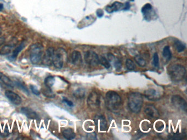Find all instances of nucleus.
<instances>
[{"mask_svg": "<svg viewBox=\"0 0 187 140\" xmlns=\"http://www.w3.org/2000/svg\"><path fill=\"white\" fill-rule=\"evenodd\" d=\"M41 93L46 98H54L55 97V94L52 90L51 88H48V87H46V88H42Z\"/></svg>", "mask_w": 187, "mask_h": 140, "instance_id": "412c9836", "label": "nucleus"}, {"mask_svg": "<svg viewBox=\"0 0 187 140\" xmlns=\"http://www.w3.org/2000/svg\"><path fill=\"white\" fill-rule=\"evenodd\" d=\"M185 136V134L182 133H176L174 134L173 135H172V137H171L170 138L171 139H175V140H180L183 138L184 136Z\"/></svg>", "mask_w": 187, "mask_h": 140, "instance_id": "2f4dec72", "label": "nucleus"}, {"mask_svg": "<svg viewBox=\"0 0 187 140\" xmlns=\"http://www.w3.org/2000/svg\"><path fill=\"white\" fill-rule=\"evenodd\" d=\"M145 114L152 118H157L159 116L157 108L152 105H148L144 108Z\"/></svg>", "mask_w": 187, "mask_h": 140, "instance_id": "ddd939ff", "label": "nucleus"}, {"mask_svg": "<svg viewBox=\"0 0 187 140\" xmlns=\"http://www.w3.org/2000/svg\"><path fill=\"white\" fill-rule=\"evenodd\" d=\"M95 124L99 130L101 131H106L108 129V123L103 116H97L95 119Z\"/></svg>", "mask_w": 187, "mask_h": 140, "instance_id": "f8f14e48", "label": "nucleus"}, {"mask_svg": "<svg viewBox=\"0 0 187 140\" xmlns=\"http://www.w3.org/2000/svg\"><path fill=\"white\" fill-rule=\"evenodd\" d=\"M43 47L41 44L37 43L30 46V59L31 63L38 64L42 60L43 56Z\"/></svg>", "mask_w": 187, "mask_h": 140, "instance_id": "7ed1b4c3", "label": "nucleus"}, {"mask_svg": "<svg viewBox=\"0 0 187 140\" xmlns=\"http://www.w3.org/2000/svg\"><path fill=\"white\" fill-rule=\"evenodd\" d=\"M143 95L138 92H132L128 97V106L132 112L138 113L141 110L143 105Z\"/></svg>", "mask_w": 187, "mask_h": 140, "instance_id": "f03ea898", "label": "nucleus"}, {"mask_svg": "<svg viewBox=\"0 0 187 140\" xmlns=\"http://www.w3.org/2000/svg\"><path fill=\"white\" fill-rule=\"evenodd\" d=\"M70 59L71 63L75 66H79L83 63L82 55L81 53L79 51L75 50L72 52Z\"/></svg>", "mask_w": 187, "mask_h": 140, "instance_id": "4468645a", "label": "nucleus"}, {"mask_svg": "<svg viewBox=\"0 0 187 140\" xmlns=\"http://www.w3.org/2000/svg\"><path fill=\"white\" fill-rule=\"evenodd\" d=\"M73 95L75 98L78 99H82L83 98H85V90L83 88L77 89L74 91Z\"/></svg>", "mask_w": 187, "mask_h": 140, "instance_id": "b1692460", "label": "nucleus"}, {"mask_svg": "<svg viewBox=\"0 0 187 140\" xmlns=\"http://www.w3.org/2000/svg\"><path fill=\"white\" fill-rule=\"evenodd\" d=\"M88 139H95L96 138V134L95 132H93L91 134H89L88 135Z\"/></svg>", "mask_w": 187, "mask_h": 140, "instance_id": "f704fd0d", "label": "nucleus"}, {"mask_svg": "<svg viewBox=\"0 0 187 140\" xmlns=\"http://www.w3.org/2000/svg\"><path fill=\"white\" fill-rule=\"evenodd\" d=\"M55 50L52 47L48 48L46 50L45 54L43 55L42 60L44 65L47 66H50L53 64V59L54 56Z\"/></svg>", "mask_w": 187, "mask_h": 140, "instance_id": "9d476101", "label": "nucleus"}, {"mask_svg": "<svg viewBox=\"0 0 187 140\" xmlns=\"http://www.w3.org/2000/svg\"><path fill=\"white\" fill-rule=\"evenodd\" d=\"M5 96L15 106H19L22 104V99L21 97L14 92L11 90L5 91Z\"/></svg>", "mask_w": 187, "mask_h": 140, "instance_id": "1a4fd4ad", "label": "nucleus"}, {"mask_svg": "<svg viewBox=\"0 0 187 140\" xmlns=\"http://www.w3.org/2000/svg\"><path fill=\"white\" fill-rule=\"evenodd\" d=\"M107 56L108 60V61H114L115 60V56H114L113 54L111 53H109L108 54Z\"/></svg>", "mask_w": 187, "mask_h": 140, "instance_id": "72a5a7b5", "label": "nucleus"}, {"mask_svg": "<svg viewBox=\"0 0 187 140\" xmlns=\"http://www.w3.org/2000/svg\"><path fill=\"white\" fill-rule=\"evenodd\" d=\"M169 76L175 82H179L184 78L186 73L185 68L180 64H175L169 67Z\"/></svg>", "mask_w": 187, "mask_h": 140, "instance_id": "20e7f679", "label": "nucleus"}, {"mask_svg": "<svg viewBox=\"0 0 187 140\" xmlns=\"http://www.w3.org/2000/svg\"><path fill=\"white\" fill-rule=\"evenodd\" d=\"M126 66L127 68L129 71L134 70L136 68V65H135L134 62L129 59H128L126 60Z\"/></svg>", "mask_w": 187, "mask_h": 140, "instance_id": "cd10ccee", "label": "nucleus"}, {"mask_svg": "<svg viewBox=\"0 0 187 140\" xmlns=\"http://www.w3.org/2000/svg\"><path fill=\"white\" fill-rule=\"evenodd\" d=\"M3 8V4H2V3H0V11H1V10H2Z\"/></svg>", "mask_w": 187, "mask_h": 140, "instance_id": "e433bc0d", "label": "nucleus"}, {"mask_svg": "<svg viewBox=\"0 0 187 140\" xmlns=\"http://www.w3.org/2000/svg\"><path fill=\"white\" fill-rule=\"evenodd\" d=\"M105 104L109 111L117 112L122 106V99L116 91H108L105 97Z\"/></svg>", "mask_w": 187, "mask_h": 140, "instance_id": "f257e3e1", "label": "nucleus"}, {"mask_svg": "<svg viewBox=\"0 0 187 140\" xmlns=\"http://www.w3.org/2000/svg\"><path fill=\"white\" fill-rule=\"evenodd\" d=\"M175 48L178 52H183L185 49V45L184 43L181 42L179 40H176L175 41Z\"/></svg>", "mask_w": 187, "mask_h": 140, "instance_id": "393cba45", "label": "nucleus"}, {"mask_svg": "<svg viewBox=\"0 0 187 140\" xmlns=\"http://www.w3.org/2000/svg\"><path fill=\"white\" fill-rule=\"evenodd\" d=\"M5 41V39L3 37H0V47L3 44Z\"/></svg>", "mask_w": 187, "mask_h": 140, "instance_id": "c9c22d12", "label": "nucleus"}, {"mask_svg": "<svg viewBox=\"0 0 187 140\" xmlns=\"http://www.w3.org/2000/svg\"><path fill=\"white\" fill-rule=\"evenodd\" d=\"M13 46L10 45H6L2 48L0 50V54L1 55H7L8 54L11 52Z\"/></svg>", "mask_w": 187, "mask_h": 140, "instance_id": "bb28decb", "label": "nucleus"}, {"mask_svg": "<svg viewBox=\"0 0 187 140\" xmlns=\"http://www.w3.org/2000/svg\"><path fill=\"white\" fill-rule=\"evenodd\" d=\"M30 87L32 93L35 95H37L39 96L41 94V92L40 90H39V89L37 88V87L36 85H33V84H30Z\"/></svg>", "mask_w": 187, "mask_h": 140, "instance_id": "c756f323", "label": "nucleus"}, {"mask_svg": "<svg viewBox=\"0 0 187 140\" xmlns=\"http://www.w3.org/2000/svg\"><path fill=\"white\" fill-rule=\"evenodd\" d=\"M101 104L100 96L97 93L93 91L90 93L87 99V105L92 110L98 109Z\"/></svg>", "mask_w": 187, "mask_h": 140, "instance_id": "423d86ee", "label": "nucleus"}, {"mask_svg": "<svg viewBox=\"0 0 187 140\" xmlns=\"http://www.w3.org/2000/svg\"><path fill=\"white\" fill-rule=\"evenodd\" d=\"M62 134L63 137L65 139L68 140H73L76 136V134L75 133L74 130L71 128H67L65 129L62 132Z\"/></svg>", "mask_w": 187, "mask_h": 140, "instance_id": "f3484780", "label": "nucleus"}, {"mask_svg": "<svg viewBox=\"0 0 187 140\" xmlns=\"http://www.w3.org/2000/svg\"><path fill=\"white\" fill-rule=\"evenodd\" d=\"M144 96L149 100L156 101L160 98V94L157 90L153 88H149L144 92Z\"/></svg>", "mask_w": 187, "mask_h": 140, "instance_id": "9b49d317", "label": "nucleus"}, {"mask_svg": "<svg viewBox=\"0 0 187 140\" xmlns=\"http://www.w3.org/2000/svg\"><path fill=\"white\" fill-rule=\"evenodd\" d=\"M13 83H14V84H15L17 87H18L20 89H21L22 91H24V93H25L26 94L28 95H29V91L28 90L26 86L25 85L23 81H22V80L16 79Z\"/></svg>", "mask_w": 187, "mask_h": 140, "instance_id": "6ab92c4d", "label": "nucleus"}, {"mask_svg": "<svg viewBox=\"0 0 187 140\" xmlns=\"http://www.w3.org/2000/svg\"><path fill=\"white\" fill-rule=\"evenodd\" d=\"M153 64L155 67H157L159 66V58L157 53H155L153 55Z\"/></svg>", "mask_w": 187, "mask_h": 140, "instance_id": "7c9ffc66", "label": "nucleus"}, {"mask_svg": "<svg viewBox=\"0 0 187 140\" xmlns=\"http://www.w3.org/2000/svg\"><path fill=\"white\" fill-rule=\"evenodd\" d=\"M21 112L29 119H37L39 118L37 113L28 107H22L21 108Z\"/></svg>", "mask_w": 187, "mask_h": 140, "instance_id": "2eb2a0df", "label": "nucleus"}, {"mask_svg": "<svg viewBox=\"0 0 187 140\" xmlns=\"http://www.w3.org/2000/svg\"><path fill=\"white\" fill-rule=\"evenodd\" d=\"M135 61L137 62V64L141 67H144L147 65V61L144 55L142 54H138L136 55L135 58Z\"/></svg>", "mask_w": 187, "mask_h": 140, "instance_id": "aec40b11", "label": "nucleus"}, {"mask_svg": "<svg viewBox=\"0 0 187 140\" xmlns=\"http://www.w3.org/2000/svg\"><path fill=\"white\" fill-rule=\"evenodd\" d=\"M63 102L67 104L68 106H74V103L71 101L67 99V98H64V97L63 98Z\"/></svg>", "mask_w": 187, "mask_h": 140, "instance_id": "473e14b6", "label": "nucleus"}, {"mask_svg": "<svg viewBox=\"0 0 187 140\" xmlns=\"http://www.w3.org/2000/svg\"><path fill=\"white\" fill-rule=\"evenodd\" d=\"M171 101L172 104L176 108L185 112L187 111V102L182 96L178 95H174L173 96Z\"/></svg>", "mask_w": 187, "mask_h": 140, "instance_id": "6e6552de", "label": "nucleus"}, {"mask_svg": "<svg viewBox=\"0 0 187 140\" xmlns=\"http://www.w3.org/2000/svg\"><path fill=\"white\" fill-rule=\"evenodd\" d=\"M55 78L53 76H49L47 77L44 81L45 85L48 88H52L53 85H54L55 83Z\"/></svg>", "mask_w": 187, "mask_h": 140, "instance_id": "4be33fe9", "label": "nucleus"}, {"mask_svg": "<svg viewBox=\"0 0 187 140\" xmlns=\"http://www.w3.org/2000/svg\"><path fill=\"white\" fill-rule=\"evenodd\" d=\"M67 57V52L64 49L61 48H58L55 52L53 59V65L55 68L61 69L63 66L64 62L65 61Z\"/></svg>", "mask_w": 187, "mask_h": 140, "instance_id": "39448f33", "label": "nucleus"}, {"mask_svg": "<svg viewBox=\"0 0 187 140\" xmlns=\"http://www.w3.org/2000/svg\"><path fill=\"white\" fill-rule=\"evenodd\" d=\"M25 47V42H23L19 44V46H18L16 48L14 49V50L13 51L12 54L10 57V59L12 60H14L15 59L17 58L19 53Z\"/></svg>", "mask_w": 187, "mask_h": 140, "instance_id": "a211bd4d", "label": "nucleus"}, {"mask_svg": "<svg viewBox=\"0 0 187 140\" xmlns=\"http://www.w3.org/2000/svg\"><path fill=\"white\" fill-rule=\"evenodd\" d=\"M0 84L7 86L9 88H13L14 86V83L9 77L7 76L4 73L0 72Z\"/></svg>", "mask_w": 187, "mask_h": 140, "instance_id": "dca6fc26", "label": "nucleus"}, {"mask_svg": "<svg viewBox=\"0 0 187 140\" xmlns=\"http://www.w3.org/2000/svg\"><path fill=\"white\" fill-rule=\"evenodd\" d=\"M114 66L117 71H120L122 68V62L119 59H115L114 60Z\"/></svg>", "mask_w": 187, "mask_h": 140, "instance_id": "c85d7f7f", "label": "nucleus"}, {"mask_svg": "<svg viewBox=\"0 0 187 140\" xmlns=\"http://www.w3.org/2000/svg\"><path fill=\"white\" fill-rule=\"evenodd\" d=\"M84 59L86 64L89 66H95L99 64V58L98 54L91 50L87 51L84 55Z\"/></svg>", "mask_w": 187, "mask_h": 140, "instance_id": "0eeeda50", "label": "nucleus"}, {"mask_svg": "<svg viewBox=\"0 0 187 140\" xmlns=\"http://www.w3.org/2000/svg\"><path fill=\"white\" fill-rule=\"evenodd\" d=\"M163 56L164 57V58L166 59L167 61L170 60L171 57H172V53L171 52V50H170V47L168 46H165L164 49H163Z\"/></svg>", "mask_w": 187, "mask_h": 140, "instance_id": "5701e85b", "label": "nucleus"}, {"mask_svg": "<svg viewBox=\"0 0 187 140\" xmlns=\"http://www.w3.org/2000/svg\"><path fill=\"white\" fill-rule=\"evenodd\" d=\"M99 58V64L103 66H104L107 69H109L111 67L110 62L107 58L103 56H101Z\"/></svg>", "mask_w": 187, "mask_h": 140, "instance_id": "a878e982", "label": "nucleus"}]
</instances>
